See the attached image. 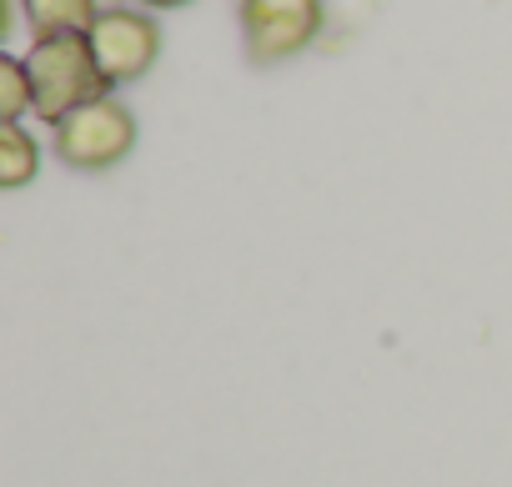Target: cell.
I'll use <instances>...</instances> for the list:
<instances>
[{
    "mask_svg": "<svg viewBox=\"0 0 512 487\" xmlns=\"http://www.w3.org/2000/svg\"><path fill=\"white\" fill-rule=\"evenodd\" d=\"M26 71H31V91H36V111L41 121L61 126L71 111L101 101L111 86L96 66V51L81 31L71 36H41L26 56Z\"/></svg>",
    "mask_w": 512,
    "mask_h": 487,
    "instance_id": "1",
    "label": "cell"
},
{
    "mask_svg": "<svg viewBox=\"0 0 512 487\" xmlns=\"http://www.w3.org/2000/svg\"><path fill=\"white\" fill-rule=\"evenodd\" d=\"M131 146H136V116L121 101H111V96L71 111L56 126V156L71 171H106V166L126 161Z\"/></svg>",
    "mask_w": 512,
    "mask_h": 487,
    "instance_id": "2",
    "label": "cell"
},
{
    "mask_svg": "<svg viewBox=\"0 0 512 487\" xmlns=\"http://www.w3.org/2000/svg\"><path fill=\"white\" fill-rule=\"evenodd\" d=\"M322 0H241V36L256 66H277L322 36Z\"/></svg>",
    "mask_w": 512,
    "mask_h": 487,
    "instance_id": "3",
    "label": "cell"
},
{
    "mask_svg": "<svg viewBox=\"0 0 512 487\" xmlns=\"http://www.w3.org/2000/svg\"><path fill=\"white\" fill-rule=\"evenodd\" d=\"M91 51H96V66L106 76V86H126V81H141L156 56H161V26L146 16V11H101L86 31Z\"/></svg>",
    "mask_w": 512,
    "mask_h": 487,
    "instance_id": "4",
    "label": "cell"
},
{
    "mask_svg": "<svg viewBox=\"0 0 512 487\" xmlns=\"http://www.w3.org/2000/svg\"><path fill=\"white\" fill-rule=\"evenodd\" d=\"M21 11H26L36 41H41V36H71V31L86 36L91 21L101 16L96 0H21Z\"/></svg>",
    "mask_w": 512,
    "mask_h": 487,
    "instance_id": "5",
    "label": "cell"
},
{
    "mask_svg": "<svg viewBox=\"0 0 512 487\" xmlns=\"http://www.w3.org/2000/svg\"><path fill=\"white\" fill-rule=\"evenodd\" d=\"M41 166V151L31 141V131H21V121H0V186L16 191L36 176Z\"/></svg>",
    "mask_w": 512,
    "mask_h": 487,
    "instance_id": "6",
    "label": "cell"
},
{
    "mask_svg": "<svg viewBox=\"0 0 512 487\" xmlns=\"http://www.w3.org/2000/svg\"><path fill=\"white\" fill-rule=\"evenodd\" d=\"M26 106H36V91H31V71H26V61L0 56V121H21Z\"/></svg>",
    "mask_w": 512,
    "mask_h": 487,
    "instance_id": "7",
    "label": "cell"
},
{
    "mask_svg": "<svg viewBox=\"0 0 512 487\" xmlns=\"http://www.w3.org/2000/svg\"><path fill=\"white\" fill-rule=\"evenodd\" d=\"M141 6H151V11H171V6H186V0H141Z\"/></svg>",
    "mask_w": 512,
    "mask_h": 487,
    "instance_id": "8",
    "label": "cell"
}]
</instances>
